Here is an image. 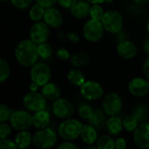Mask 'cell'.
<instances>
[{
    "label": "cell",
    "instance_id": "6da1fadb",
    "mask_svg": "<svg viewBox=\"0 0 149 149\" xmlns=\"http://www.w3.org/2000/svg\"><path fill=\"white\" fill-rule=\"evenodd\" d=\"M17 61L24 67H31L38 58V44L31 39H24L18 43L15 49Z\"/></svg>",
    "mask_w": 149,
    "mask_h": 149
},
{
    "label": "cell",
    "instance_id": "7a4b0ae2",
    "mask_svg": "<svg viewBox=\"0 0 149 149\" xmlns=\"http://www.w3.org/2000/svg\"><path fill=\"white\" fill-rule=\"evenodd\" d=\"M83 124L75 119H66L58 127V132L61 138L65 141H73L80 137Z\"/></svg>",
    "mask_w": 149,
    "mask_h": 149
},
{
    "label": "cell",
    "instance_id": "3957f363",
    "mask_svg": "<svg viewBox=\"0 0 149 149\" xmlns=\"http://www.w3.org/2000/svg\"><path fill=\"white\" fill-rule=\"evenodd\" d=\"M57 134L54 130L49 127L38 129L32 136V144L40 149H48L55 146Z\"/></svg>",
    "mask_w": 149,
    "mask_h": 149
},
{
    "label": "cell",
    "instance_id": "277c9868",
    "mask_svg": "<svg viewBox=\"0 0 149 149\" xmlns=\"http://www.w3.org/2000/svg\"><path fill=\"white\" fill-rule=\"evenodd\" d=\"M101 23L105 28V31L116 34L123 28V17L122 15L116 10H107L104 13Z\"/></svg>",
    "mask_w": 149,
    "mask_h": 149
},
{
    "label": "cell",
    "instance_id": "5b68a950",
    "mask_svg": "<svg viewBox=\"0 0 149 149\" xmlns=\"http://www.w3.org/2000/svg\"><path fill=\"white\" fill-rule=\"evenodd\" d=\"M105 28L101 20L93 19L88 20L83 28V35L85 38L90 42H97L103 37Z\"/></svg>",
    "mask_w": 149,
    "mask_h": 149
},
{
    "label": "cell",
    "instance_id": "8992f818",
    "mask_svg": "<svg viewBox=\"0 0 149 149\" xmlns=\"http://www.w3.org/2000/svg\"><path fill=\"white\" fill-rule=\"evenodd\" d=\"M23 105L26 110L36 113L45 109L46 99L41 93H39L31 91L24 95L23 99Z\"/></svg>",
    "mask_w": 149,
    "mask_h": 149
},
{
    "label": "cell",
    "instance_id": "52a82bcc",
    "mask_svg": "<svg viewBox=\"0 0 149 149\" xmlns=\"http://www.w3.org/2000/svg\"><path fill=\"white\" fill-rule=\"evenodd\" d=\"M10 123L15 130H27L32 126V115L24 110L14 111L10 118Z\"/></svg>",
    "mask_w": 149,
    "mask_h": 149
},
{
    "label": "cell",
    "instance_id": "ba28073f",
    "mask_svg": "<svg viewBox=\"0 0 149 149\" xmlns=\"http://www.w3.org/2000/svg\"><path fill=\"white\" fill-rule=\"evenodd\" d=\"M52 78V72L49 66L45 63H36L31 66V79L39 86L47 84Z\"/></svg>",
    "mask_w": 149,
    "mask_h": 149
},
{
    "label": "cell",
    "instance_id": "9c48e42d",
    "mask_svg": "<svg viewBox=\"0 0 149 149\" xmlns=\"http://www.w3.org/2000/svg\"><path fill=\"white\" fill-rule=\"evenodd\" d=\"M122 108L121 98L116 93H110L102 100V109L108 116L117 115Z\"/></svg>",
    "mask_w": 149,
    "mask_h": 149
},
{
    "label": "cell",
    "instance_id": "30bf717a",
    "mask_svg": "<svg viewBox=\"0 0 149 149\" xmlns=\"http://www.w3.org/2000/svg\"><path fill=\"white\" fill-rule=\"evenodd\" d=\"M80 93L86 100H96L102 97L104 89L100 83L89 80L85 81V83L80 86Z\"/></svg>",
    "mask_w": 149,
    "mask_h": 149
},
{
    "label": "cell",
    "instance_id": "8fae6325",
    "mask_svg": "<svg viewBox=\"0 0 149 149\" xmlns=\"http://www.w3.org/2000/svg\"><path fill=\"white\" fill-rule=\"evenodd\" d=\"M52 113L56 117L66 120L73 115L74 107L72 104L66 99L58 98V100H54L52 105Z\"/></svg>",
    "mask_w": 149,
    "mask_h": 149
},
{
    "label": "cell",
    "instance_id": "7c38bea8",
    "mask_svg": "<svg viewBox=\"0 0 149 149\" xmlns=\"http://www.w3.org/2000/svg\"><path fill=\"white\" fill-rule=\"evenodd\" d=\"M50 36L49 25L44 21L36 22L30 29V38L36 44L46 42Z\"/></svg>",
    "mask_w": 149,
    "mask_h": 149
},
{
    "label": "cell",
    "instance_id": "4fadbf2b",
    "mask_svg": "<svg viewBox=\"0 0 149 149\" xmlns=\"http://www.w3.org/2000/svg\"><path fill=\"white\" fill-rule=\"evenodd\" d=\"M134 141L141 148H149V123L141 122L134 133Z\"/></svg>",
    "mask_w": 149,
    "mask_h": 149
},
{
    "label": "cell",
    "instance_id": "5bb4252c",
    "mask_svg": "<svg viewBox=\"0 0 149 149\" xmlns=\"http://www.w3.org/2000/svg\"><path fill=\"white\" fill-rule=\"evenodd\" d=\"M129 93L136 97H143L149 93V82L143 78H134L128 84Z\"/></svg>",
    "mask_w": 149,
    "mask_h": 149
},
{
    "label": "cell",
    "instance_id": "9a60e30c",
    "mask_svg": "<svg viewBox=\"0 0 149 149\" xmlns=\"http://www.w3.org/2000/svg\"><path fill=\"white\" fill-rule=\"evenodd\" d=\"M44 21L52 28H58L63 24V16L60 10L56 8L49 7L45 9Z\"/></svg>",
    "mask_w": 149,
    "mask_h": 149
},
{
    "label": "cell",
    "instance_id": "2e32d148",
    "mask_svg": "<svg viewBox=\"0 0 149 149\" xmlns=\"http://www.w3.org/2000/svg\"><path fill=\"white\" fill-rule=\"evenodd\" d=\"M117 52L121 58L125 59H130L137 55V47L132 41L126 39L118 43Z\"/></svg>",
    "mask_w": 149,
    "mask_h": 149
},
{
    "label": "cell",
    "instance_id": "e0dca14e",
    "mask_svg": "<svg viewBox=\"0 0 149 149\" xmlns=\"http://www.w3.org/2000/svg\"><path fill=\"white\" fill-rule=\"evenodd\" d=\"M91 3L86 0H78L71 8L70 11L72 15L79 19L86 18L90 15Z\"/></svg>",
    "mask_w": 149,
    "mask_h": 149
},
{
    "label": "cell",
    "instance_id": "ac0fdd59",
    "mask_svg": "<svg viewBox=\"0 0 149 149\" xmlns=\"http://www.w3.org/2000/svg\"><path fill=\"white\" fill-rule=\"evenodd\" d=\"M80 138L82 141L87 145H93L96 143L98 140L97 129L93 127L92 125H90L89 123L83 125L80 133Z\"/></svg>",
    "mask_w": 149,
    "mask_h": 149
},
{
    "label": "cell",
    "instance_id": "d6986e66",
    "mask_svg": "<svg viewBox=\"0 0 149 149\" xmlns=\"http://www.w3.org/2000/svg\"><path fill=\"white\" fill-rule=\"evenodd\" d=\"M107 113L104 111L101 110H93L92 115L90 116V118L87 120L88 123L90 125H92L93 127H95L97 130H102L107 122Z\"/></svg>",
    "mask_w": 149,
    "mask_h": 149
},
{
    "label": "cell",
    "instance_id": "ffe728a7",
    "mask_svg": "<svg viewBox=\"0 0 149 149\" xmlns=\"http://www.w3.org/2000/svg\"><path fill=\"white\" fill-rule=\"evenodd\" d=\"M50 123V114L47 111L41 110L32 115V126L37 129L46 127Z\"/></svg>",
    "mask_w": 149,
    "mask_h": 149
},
{
    "label": "cell",
    "instance_id": "44dd1931",
    "mask_svg": "<svg viewBox=\"0 0 149 149\" xmlns=\"http://www.w3.org/2000/svg\"><path fill=\"white\" fill-rule=\"evenodd\" d=\"M106 128H107V132L109 133V134L118 135L124 128L123 127V120L117 115L110 116V118L107 120Z\"/></svg>",
    "mask_w": 149,
    "mask_h": 149
},
{
    "label": "cell",
    "instance_id": "7402d4cb",
    "mask_svg": "<svg viewBox=\"0 0 149 149\" xmlns=\"http://www.w3.org/2000/svg\"><path fill=\"white\" fill-rule=\"evenodd\" d=\"M41 93L45 97L46 100H56L60 97L61 92L57 85H55L54 83L48 82L47 84L42 86Z\"/></svg>",
    "mask_w": 149,
    "mask_h": 149
},
{
    "label": "cell",
    "instance_id": "603a6c76",
    "mask_svg": "<svg viewBox=\"0 0 149 149\" xmlns=\"http://www.w3.org/2000/svg\"><path fill=\"white\" fill-rule=\"evenodd\" d=\"M14 141L17 148H26L31 145V143H32V137L29 132H27L26 130H23L19 131V133L16 135Z\"/></svg>",
    "mask_w": 149,
    "mask_h": 149
},
{
    "label": "cell",
    "instance_id": "cb8c5ba5",
    "mask_svg": "<svg viewBox=\"0 0 149 149\" xmlns=\"http://www.w3.org/2000/svg\"><path fill=\"white\" fill-rule=\"evenodd\" d=\"M67 79L69 82L74 86H81L85 81H86V77L83 74V72L79 70L78 68L71 69L68 73H67Z\"/></svg>",
    "mask_w": 149,
    "mask_h": 149
},
{
    "label": "cell",
    "instance_id": "d4e9b609",
    "mask_svg": "<svg viewBox=\"0 0 149 149\" xmlns=\"http://www.w3.org/2000/svg\"><path fill=\"white\" fill-rule=\"evenodd\" d=\"M90 61L89 56L85 52H79L71 57V63L76 68L86 66Z\"/></svg>",
    "mask_w": 149,
    "mask_h": 149
},
{
    "label": "cell",
    "instance_id": "484cf974",
    "mask_svg": "<svg viewBox=\"0 0 149 149\" xmlns=\"http://www.w3.org/2000/svg\"><path fill=\"white\" fill-rule=\"evenodd\" d=\"M45 9L44 6H42L39 3H35L34 5H32L29 10V16L31 17V20L33 21H40L42 18H44L45 16Z\"/></svg>",
    "mask_w": 149,
    "mask_h": 149
},
{
    "label": "cell",
    "instance_id": "4316f807",
    "mask_svg": "<svg viewBox=\"0 0 149 149\" xmlns=\"http://www.w3.org/2000/svg\"><path fill=\"white\" fill-rule=\"evenodd\" d=\"M96 146L100 149L115 148V141L109 135H102L98 138Z\"/></svg>",
    "mask_w": 149,
    "mask_h": 149
},
{
    "label": "cell",
    "instance_id": "83f0119b",
    "mask_svg": "<svg viewBox=\"0 0 149 149\" xmlns=\"http://www.w3.org/2000/svg\"><path fill=\"white\" fill-rule=\"evenodd\" d=\"M140 125V120L138 118L134 115H129L123 120V127L127 132H134V130L138 127Z\"/></svg>",
    "mask_w": 149,
    "mask_h": 149
},
{
    "label": "cell",
    "instance_id": "f1b7e54d",
    "mask_svg": "<svg viewBox=\"0 0 149 149\" xmlns=\"http://www.w3.org/2000/svg\"><path fill=\"white\" fill-rule=\"evenodd\" d=\"M38 56L43 59L49 58L52 54V47L46 42L38 45Z\"/></svg>",
    "mask_w": 149,
    "mask_h": 149
},
{
    "label": "cell",
    "instance_id": "f546056e",
    "mask_svg": "<svg viewBox=\"0 0 149 149\" xmlns=\"http://www.w3.org/2000/svg\"><path fill=\"white\" fill-rule=\"evenodd\" d=\"M10 72V69L9 64L3 58H0V81H5L9 78Z\"/></svg>",
    "mask_w": 149,
    "mask_h": 149
},
{
    "label": "cell",
    "instance_id": "4dcf8cb0",
    "mask_svg": "<svg viewBox=\"0 0 149 149\" xmlns=\"http://www.w3.org/2000/svg\"><path fill=\"white\" fill-rule=\"evenodd\" d=\"M105 11L103 8L100 6V4H93L91 6L90 10V17L93 19H97V20H101Z\"/></svg>",
    "mask_w": 149,
    "mask_h": 149
},
{
    "label": "cell",
    "instance_id": "1f68e13d",
    "mask_svg": "<svg viewBox=\"0 0 149 149\" xmlns=\"http://www.w3.org/2000/svg\"><path fill=\"white\" fill-rule=\"evenodd\" d=\"M133 114H134L138 118L140 122H144L145 120L148 118V108L144 105H140L135 108Z\"/></svg>",
    "mask_w": 149,
    "mask_h": 149
},
{
    "label": "cell",
    "instance_id": "d6a6232c",
    "mask_svg": "<svg viewBox=\"0 0 149 149\" xmlns=\"http://www.w3.org/2000/svg\"><path fill=\"white\" fill-rule=\"evenodd\" d=\"M14 111L10 109L7 106L1 104L0 105V121L1 122H5L8 120H10L12 113Z\"/></svg>",
    "mask_w": 149,
    "mask_h": 149
},
{
    "label": "cell",
    "instance_id": "836d02e7",
    "mask_svg": "<svg viewBox=\"0 0 149 149\" xmlns=\"http://www.w3.org/2000/svg\"><path fill=\"white\" fill-rule=\"evenodd\" d=\"M93 112V110L91 108L90 106L83 105L79 109V115L84 120H88L90 118V116L92 115Z\"/></svg>",
    "mask_w": 149,
    "mask_h": 149
},
{
    "label": "cell",
    "instance_id": "e575fe53",
    "mask_svg": "<svg viewBox=\"0 0 149 149\" xmlns=\"http://www.w3.org/2000/svg\"><path fill=\"white\" fill-rule=\"evenodd\" d=\"M11 125H9L5 122H1L0 124V138H7L11 134Z\"/></svg>",
    "mask_w": 149,
    "mask_h": 149
},
{
    "label": "cell",
    "instance_id": "d590c367",
    "mask_svg": "<svg viewBox=\"0 0 149 149\" xmlns=\"http://www.w3.org/2000/svg\"><path fill=\"white\" fill-rule=\"evenodd\" d=\"M31 1L32 0H10V3L15 8L24 10L31 4Z\"/></svg>",
    "mask_w": 149,
    "mask_h": 149
},
{
    "label": "cell",
    "instance_id": "8d00e7d4",
    "mask_svg": "<svg viewBox=\"0 0 149 149\" xmlns=\"http://www.w3.org/2000/svg\"><path fill=\"white\" fill-rule=\"evenodd\" d=\"M0 148L2 149H15L17 148L15 141L8 140L7 138L0 140Z\"/></svg>",
    "mask_w": 149,
    "mask_h": 149
},
{
    "label": "cell",
    "instance_id": "74e56055",
    "mask_svg": "<svg viewBox=\"0 0 149 149\" xmlns=\"http://www.w3.org/2000/svg\"><path fill=\"white\" fill-rule=\"evenodd\" d=\"M57 57L61 60H67L70 58V53L66 49L60 48L57 51Z\"/></svg>",
    "mask_w": 149,
    "mask_h": 149
},
{
    "label": "cell",
    "instance_id": "f35d334b",
    "mask_svg": "<svg viewBox=\"0 0 149 149\" xmlns=\"http://www.w3.org/2000/svg\"><path fill=\"white\" fill-rule=\"evenodd\" d=\"M58 149H77L78 146L72 142H70V141H66L65 142H62L60 145L58 146Z\"/></svg>",
    "mask_w": 149,
    "mask_h": 149
},
{
    "label": "cell",
    "instance_id": "ab89813d",
    "mask_svg": "<svg viewBox=\"0 0 149 149\" xmlns=\"http://www.w3.org/2000/svg\"><path fill=\"white\" fill-rule=\"evenodd\" d=\"M36 2L45 8H49L52 7L56 3H58V0H36Z\"/></svg>",
    "mask_w": 149,
    "mask_h": 149
},
{
    "label": "cell",
    "instance_id": "60d3db41",
    "mask_svg": "<svg viewBox=\"0 0 149 149\" xmlns=\"http://www.w3.org/2000/svg\"><path fill=\"white\" fill-rule=\"evenodd\" d=\"M78 0H58V3L60 6L64 8H71Z\"/></svg>",
    "mask_w": 149,
    "mask_h": 149
},
{
    "label": "cell",
    "instance_id": "b9f144b4",
    "mask_svg": "<svg viewBox=\"0 0 149 149\" xmlns=\"http://www.w3.org/2000/svg\"><path fill=\"white\" fill-rule=\"evenodd\" d=\"M127 147V141L124 138H118L115 141V148L124 149Z\"/></svg>",
    "mask_w": 149,
    "mask_h": 149
},
{
    "label": "cell",
    "instance_id": "7bdbcfd3",
    "mask_svg": "<svg viewBox=\"0 0 149 149\" xmlns=\"http://www.w3.org/2000/svg\"><path fill=\"white\" fill-rule=\"evenodd\" d=\"M127 37V34L125 31H123V30H121V31H120L119 32L116 33V40L119 41V43L121 42V41L126 40Z\"/></svg>",
    "mask_w": 149,
    "mask_h": 149
},
{
    "label": "cell",
    "instance_id": "ee69618b",
    "mask_svg": "<svg viewBox=\"0 0 149 149\" xmlns=\"http://www.w3.org/2000/svg\"><path fill=\"white\" fill-rule=\"evenodd\" d=\"M67 38L72 43H77V42L79 41V37L75 32H69V33H67Z\"/></svg>",
    "mask_w": 149,
    "mask_h": 149
},
{
    "label": "cell",
    "instance_id": "f6af8a7d",
    "mask_svg": "<svg viewBox=\"0 0 149 149\" xmlns=\"http://www.w3.org/2000/svg\"><path fill=\"white\" fill-rule=\"evenodd\" d=\"M143 72H144V74L147 77V79H149V57L144 61V64H143Z\"/></svg>",
    "mask_w": 149,
    "mask_h": 149
},
{
    "label": "cell",
    "instance_id": "bcb514c9",
    "mask_svg": "<svg viewBox=\"0 0 149 149\" xmlns=\"http://www.w3.org/2000/svg\"><path fill=\"white\" fill-rule=\"evenodd\" d=\"M91 4H101L103 3H111L113 0H86Z\"/></svg>",
    "mask_w": 149,
    "mask_h": 149
},
{
    "label": "cell",
    "instance_id": "7dc6e473",
    "mask_svg": "<svg viewBox=\"0 0 149 149\" xmlns=\"http://www.w3.org/2000/svg\"><path fill=\"white\" fill-rule=\"evenodd\" d=\"M143 50L149 56V37L145 39V41L143 43Z\"/></svg>",
    "mask_w": 149,
    "mask_h": 149
},
{
    "label": "cell",
    "instance_id": "c3c4849f",
    "mask_svg": "<svg viewBox=\"0 0 149 149\" xmlns=\"http://www.w3.org/2000/svg\"><path fill=\"white\" fill-rule=\"evenodd\" d=\"M38 85L37 84V83H35V82H31V84L30 85V91H31V92H37V90L38 89Z\"/></svg>",
    "mask_w": 149,
    "mask_h": 149
},
{
    "label": "cell",
    "instance_id": "681fc988",
    "mask_svg": "<svg viewBox=\"0 0 149 149\" xmlns=\"http://www.w3.org/2000/svg\"><path fill=\"white\" fill-rule=\"evenodd\" d=\"M134 3H136L137 4H144L146 3H148V0H134Z\"/></svg>",
    "mask_w": 149,
    "mask_h": 149
},
{
    "label": "cell",
    "instance_id": "f907efd6",
    "mask_svg": "<svg viewBox=\"0 0 149 149\" xmlns=\"http://www.w3.org/2000/svg\"><path fill=\"white\" fill-rule=\"evenodd\" d=\"M147 29H148V31L149 33V18L148 20V24H147Z\"/></svg>",
    "mask_w": 149,
    "mask_h": 149
},
{
    "label": "cell",
    "instance_id": "816d5d0a",
    "mask_svg": "<svg viewBox=\"0 0 149 149\" xmlns=\"http://www.w3.org/2000/svg\"><path fill=\"white\" fill-rule=\"evenodd\" d=\"M148 5H149V0H148Z\"/></svg>",
    "mask_w": 149,
    "mask_h": 149
},
{
    "label": "cell",
    "instance_id": "f5cc1de1",
    "mask_svg": "<svg viewBox=\"0 0 149 149\" xmlns=\"http://www.w3.org/2000/svg\"><path fill=\"white\" fill-rule=\"evenodd\" d=\"M2 1H7V0H2Z\"/></svg>",
    "mask_w": 149,
    "mask_h": 149
}]
</instances>
